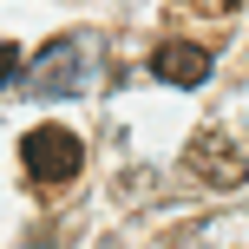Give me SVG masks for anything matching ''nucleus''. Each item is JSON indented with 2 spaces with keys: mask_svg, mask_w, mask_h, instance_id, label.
I'll use <instances>...</instances> for the list:
<instances>
[{
  "mask_svg": "<svg viewBox=\"0 0 249 249\" xmlns=\"http://www.w3.org/2000/svg\"><path fill=\"white\" fill-rule=\"evenodd\" d=\"M92 72V46L79 33H59L46 39V46L33 53V66H26V79H33V92H46V99H72L79 86H86Z\"/></svg>",
  "mask_w": 249,
  "mask_h": 249,
  "instance_id": "1",
  "label": "nucleus"
},
{
  "mask_svg": "<svg viewBox=\"0 0 249 249\" xmlns=\"http://www.w3.org/2000/svg\"><path fill=\"white\" fill-rule=\"evenodd\" d=\"M20 158H26V171H33L39 184H66V177H79V164H86V144H79L66 124H39V131L20 138Z\"/></svg>",
  "mask_w": 249,
  "mask_h": 249,
  "instance_id": "2",
  "label": "nucleus"
},
{
  "mask_svg": "<svg viewBox=\"0 0 249 249\" xmlns=\"http://www.w3.org/2000/svg\"><path fill=\"white\" fill-rule=\"evenodd\" d=\"M184 164L197 171V184H210V190H236V184H243V158H236V144H230V138H216V131H203L197 144L184 151Z\"/></svg>",
  "mask_w": 249,
  "mask_h": 249,
  "instance_id": "3",
  "label": "nucleus"
},
{
  "mask_svg": "<svg viewBox=\"0 0 249 249\" xmlns=\"http://www.w3.org/2000/svg\"><path fill=\"white\" fill-rule=\"evenodd\" d=\"M151 72H158L164 86H203V79H210V53L190 46V39H164V46L151 53Z\"/></svg>",
  "mask_w": 249,
  "mask_h": 249,
  "instance_id": "4",
  "label": "nucleus"
},
{
  "mask_svg": "<svg viewBox=\"0 0 249 249\" xmlns=\"http://www.w3.org/2000/svg\"><path fill=\"white\" fill-rule=\"evenodd\" d=\"M13 72H20V46H13V39H0V86H7Z\"/></svg>",
  "mask_w": 249,
  "mask_h": 249,
  "instance_id": "5",
  "label": "nucleus"
}]
</instances>
